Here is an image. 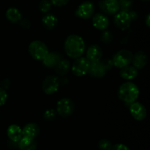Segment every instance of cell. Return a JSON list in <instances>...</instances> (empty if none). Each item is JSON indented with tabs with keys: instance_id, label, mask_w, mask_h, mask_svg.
<instances>
[{
	"instance_id": "cell-1",
	"label": "cell",
	"mask_w": 150,
	"mask_h": 150,
	"mask_svg": "<svg viewBox=\"0 0 150 150\" xmlns=\"http://www.w3.org/2000/svg\"><path fill=\"white\" fill-rule=\"evenodd\" d=\"M64 50L67 55L71 58L81 57L85 50V44L83 38L77 35H69L64 42Z\"/></svg>"
},
{
	"instance_id": "cell-2",
	"label": "cell",
	"mask_w": 150,
	"mask_h": 150,
	"mask_svg": "<svg viewBox=\"0 0 150 150\" xmlns=\"http://www.w3.org/2000/svg\"><path fill=\"white\" fill-rule=\"evenodd\" d=\"M119 98L127 104H132L136 101L139 95V88L131 82L123 83L119 88Z\"/></svg>"
},
{
	"instance_id": "cell-3",
	"label": "cell",
	"mask_w": 150,
	"mask_h": 150,
	"mask_svg": "<svg viewBox=\"0 0 150 150\" xmlns=\"http://www.w3.org/2000/svg\"><path fill=\"white\" fill-rule=\"evenodd\" d=\"M112 66V60H106L104 61L99 60L95 63H91L88 73L90 76L94 77H103L106 74L107 71L111 69Z\"/></svg>"
},
{
	"instance_id": "cell-4",
	"label": "cell",
	"mask_w": 150,
	"mask_h": 150,
	"mask_svg": "<svg viewBox=\"0 0 150 150\" xmlns=\"http://www.w3.org/2000/svg\"><path fill=\"white\" fill-rule=\"evenodd\" d=\"M29 52L35 60H42L48 53V49L43 42L40 41H34L29 44Z\"/></svg>"
},
{
	"instance_id": "cell-5",
	"label": "cell",
	"mask_w": 150,
	"mask_h": 150,
	"mask_svg": "<svg viewBox=\"0 0 150 150\" xmlns=\"http://www.w3.org/2000/svg\"><path fill=\"white\" fill-rule=\"evenodd\" d=\"M133 54L129 50H120L116 53L112 60V63L117 68H122L127 66L130 64L133 60Z\"/></svg>"
},
{
	"instance_id": "cell-6",
	"label": "cell",
	"mask_w": 150,
	"mask_h": 150,
	"mask_svg": "<svg viewBox=\"0 0 150 150\" xmlns=\"http://www.w3.org/2000/svg\"><path fill=\"white\" fill-rule=\"evenodd\" d=\"M74 102L69 98H62L57 102V113L63 118L71 116L74 112Z\"/></svg>"
},
{
	"instance_id": "cell-7",
	"label": "cell",
	"mask_w": 150,
	"mask_h": 150,
	"mask_svg": "<svg viewBox=\"0 0 150 150\" xmlns=\"http://www.w3.org/2000/svg\"><path fill=\"white\" fill-rule=\"evenodd\" d=\"M90 63L86 57H80L76 58L72 66V71L77 76H84L89 71Z\"/></svg>"
},
{
	"instance_id": "cell-8",
	"label": "cell",
	"mask_w": 150,
	"mask_h": 150,
	"mask_svg": "<svg viewBox=\"0 0 150 150\" xmlns=\"http://www.w3.org/2000/svg\"><path fill=\"white\" fill-rule=\"evenodd\" d=\"M59 87V79L57 76L49 75L42 82V90L46 94H53L57 92Z\"/></svg>"
},
{
	"instance_id": "cell-9",
	"label": "cell",
	"mask_w": 150,
	"mask_h": 150,
	"mask_svg": "<svg viewBox=\"0 0 150 150\" xmlns=\"http://www.w3.org/2000/svg\"><path fill=\"white\" fill-rule=\"evenodd\" d=\"M95 7L91 1H83L76 10V16L82 19H90L94 14Z\"/></svg>"
},
{
	"instance_id": "cell-10",
	"label": "cell",
	"mask_w": 150,
	"mask_h": 150,
	"mask_svg": "<svg viewBox=\"0 0 150 150\" xmlns=\"http://www.w3.org/2000/svg\"><path fill=\"white\" fill-rule=\"evenodd\" d=\"M131 18L128 12L120 11L115 15L114 19L116 26L121 30H126L128 29L131 24Z\"/></svg>"
},
{
	"instance_id": "cell-11",
	"label": "cell",
	"mask_w": 150,
	"mask_h": 150,
	"mask_svg": "<svg viewBox=\"0 0 150 150\" xmlns=\"http://www.w3.org/2000/svg\"><path fill=\"white\" fill-rule=\"evenodd\" d=\"M99 7L103 13L109 15L115 14L120 9L119 1L116 0H101Z\"/></svg>"
},
{
	"instance_id": "cell-12",
	"label": "cell",
	"mask_w": 150,
	"mask_h": 150,
	"mask_svg": "<svg viewBox=\"0 0 150 150\" xmlns=\"http://www.w3.org/2000/svg\"><path fill=\"white\" fill-rule=\"evenodd\" d=\"M130 111L131 116L136 120L142 121L146 117V109L144 104L140 102H133L130 104Z\"/></svg>"
},
{
	"instance_id": "cell-13",
	"label": "cell",
	"mask_w": 150,
	"mask_h": 150,
	"mask_svg": "<svg viewBox=\"0 0 150 150\" xmlns=\"http://www.w3.org/2000/svg\"><path fill=\"white\" fill-rule=\"evenodd\" d=\"M103 56V51L100 47L98 45H92L89 46L86 51V58L90 63H95L101 60Z\"/></svg>"
},
{
	"instance_id": "cell-14",
	"label": "cell",
	"mask_w": 150,
	"mask_h": 150,
	"mask_svg": "<svg viewBox=\"0 0 150 150\" xmlns=\"http://www.w3.org/2000/svg\"><path fill=\"white\" fill-rule=\"evenodd\" d=\"M92 24L96 29L104 30L109 26V20L105 15L102 13H97L92 18Z\"/></svg>"
},
{
	"instance_id": "cell-15",
	"label": "cell",
	"mask_w": 150,
	"mask_h": 150,
	"mask_svg": "<svg viewBox=\"0 0 150 150\" xmlns=\"http://www.w3.org/2000/svg\"><path fill=\"white\" fill-rule=\"evenodd\" d=\"M40 133V128L36 124L29 123L26 124L22 129L23 137L35 139Z\"/></svg>"
},
{
	"instance_id": "cell-16",
	"label": "cell",
	"mask_w": 150,
	"mask_h": 150,
	"mask_svg": "<svg viewBox=\"0 0 150 150\" xmlns=\"http://www.w3.org/2000/svg\"><path fill=\"white\" fill-rule=\"evenodd\" d=\"M61 60V56L57 52H48L43 60L42 63L48 68H55Z\"/></svg>"
},
{
	"instance_id": "cell-17",
	"label": "cell",
	"mask_w": 150,
	"mask_h": 150,
	"mask_svg": "<svg viewBox=\"0 0 150 150\" xmlns=\"http://www.w3.org/2000/svg\"><path fill=\"white\" fill-rule=\"evenodd\" d=\"M7 136L9 137L10 140L13 142L18 143L21 138L23 137L22 135V129L18 125L12 124L7 129Z\"/></svg>"
},
{
	"instance_id": "cell-18",
	"label": "cell",
	"mask_w": 150,
	"mask_h": 150,
	"mask_svg": "<svg viewBox=\"0 0 150 150\" xmlns=\"http://www.w3.org/2000/svg\"><path fill=\"white\" fill-rule=\"evenodd\" d=\"M147 56L144 51H140L136 53L134 56H133V66L137 69H141L144 67L147 63Z\"/></svg>"
},
{
	"instance_id": "cell-19",
	"label": "cell",
	"mask_w": 150,
	"mask_h": 150,
	"mask_svg": "<svg viewBox=\"0 0 150 150\" xmlns=\"http://www.w3.org/2000/svg\"><path fill=\"white\" fill-rule=\"evenodd\" d=\"M120 76L125 79L130 80L136 78L138 75V69H136L134 66H127L122 68L120 72Z\"/></svg>"
},
{
	"instance_id": "cell-20",
	"label": "cell",
	"mask_w": 150,
	"mask_h": 150,
	"mask_svg": "<svg viewBox=\"0 0 150 150\" xmlns=\"http://www.w3.org/2000/svg\"><path fill=\"white\" fill-rule=\"evenodd\" d=\"M18 146L21 150H36L37 143L32 138L22 137L18 142Z\"/></svg>"
},
{
	"instance_id": "cell-21",
	"label": "cell",
	"mask_w": 150,
	"mask_h": 150,
	"mask_svg": "<svg viewBox=\"0 0 150 150\" xmlns=\"http://www.w3.org/2000/svg\"><path fill=\"white\" fill-rule=\"evenodd\" d=\"M6 17L12 23H16L21 20V13L16 7H10L6 12Z\"/></svg>"
},
{
	"instance_id": "cell-22",
	"label": "cell",
	"mask_w": 150,
	"mask_h": 150,
	"mask_svg": "<svg viewBox=\"0 0 150 150\" xmlns=\"http://www.w3.org/2000/svg\"><path fill=\"white\" fill-rule=\"evenodd\" d=\"M43 26L48 29H53L56 27L57 24V18L54 15L47 14L43 16L42 19Z\"/></svg>"
},
{
	"instance_id": "cell-23",
	"label": "cell",
	"mask_w": 150,
	"mask_h": 150,
	"mask_svg": "<svg viewBox=\"0 0 150 150\" xmlns=\"http://www.w3.org/2000/svg\"><path fill=\"white\" fill-rule=\"evenodd\" d=\"M70 62L67 60H60L59 62L58 63V64L56 66V72L60 76H64V75L67 74L69 71V69H70Z\"/></svg>"
},
{
	"instance_id": "cell-24",
	"label": "cell",
	"mask_w": 150,
	"mask_h": 150,
	"mask_svg": "<svg viewBox=\"0 0 150 150\" xmlns=\"http://www.w3.org/2000/svg\"><path fill=\"white\" fill-rule=\"evenodd\" d=\"M118 1L120 8L122 9V11L128 12L133 4V0H119Z\"/></svg>"
},
{
	"instance_id": "cell-25",
	"label": "cell",
	"mask_w": 150,
	"mask_h": 150,
	"mask_svg": "<svg viewBox=\"0 0 150 150\" xmlns=\"http://www.w3.org/2000/svg\"><path fill=\"white\" fill-rule=\"evenodd\" d=\"M98 147L100 150H111L112 144L108 140L102 139L98 143Z\"/></svg>"
},
{
	"instance_id": "cell-26",
	"label": "cell",
	"mask_w": 150,
	"mask_h": 150,
	"mask_svg": "<svg viewBox=\"0 0 150 150\" xmlns=\"http://www.w3.org/2000/svg\"><path fill=\"white\" fill-rule=\"evenodd\" d=\"M51 4L48 0H42L39 3V9L42 13H47L50 10Z\"/></svg>"
},
{
	"instance_id": "cell-27",
	"label": "cell",
	"mask_w": 150,
	"mask_h": 150,
	"mask_svg": "<svg viewBox=\"0 0 150 150\" xmlns=\"http://www.w3.org/2000/svg\"><path fill=\"white\" fill-rule=\"evenodd\" d=\"M113 40V35L111 32L106 31L104 32L101 35V41H103L105 43H110Z\"/></svg>"
},
{
	"instance_id": "cell-28",
	"label": "cell",
	"mask_w": 150,
	"mask_h": 150,
	"mask_svg": "<svg viewBox=\"0 0 150 150\" xmlns=\"http://www.w3.org/2000/svg\"><path fill=\"white\" fill-rule=\"evenodd\" d=\"M7 99V94L6 91L2 88H0V105H4Z\"/></svg>"
},
{
	"instance_id": "cell-29",
	"label": "cell",
	"mask_w": 150,
	"mask_h": 150,
	"mask_svg": "<svg viewBox=\"0 0 150 150\" xmlns=\"http://www.w3.org/2000/svg\"><path fill=\"white\" fill-rule=\"evenodd\" d=\"M55 111L53 109H51V110H47L45 112V113H44V117L47 120H53L55 118Z\"/></svg>"
},
{
	"instance_id": "cell-30",
	"label": "cell",
	"mask_w": 150,
	"mask_h": 150,
	"mask_svg": "<svg viewBox=\"0 0 150 150\" xmlns=\"http://www.w3.org/2000/svg\"><path fill=\"white\" fill-rule=\"evenodd\" d=\"M69 0H51V3L57 7H63L68 3Z\"/></svg>"
},
{
	"instance_id": "cell-31",
	"label": "cell",
	"mask_w": 150,
	"mask_h": 150,
	"mask_svg": "<svg viewBox=\"0 0 150 150\" xmlns=\"http://www.w3.org/2000/svg\"><path fill=\"white\" fill-rule=\"evenodd\" d=\"M111 150H130V149L127 146L122 144H117L116 145L112 146V148Z\"/></svg>"
},
{
	"instance_id": "cell-32",
	"label": "cell",
	"mask_w": 150,
	"mask_h": 150,
	"mask_svg": "<svg viewBox=\"0 0 150 150\" xmlns=\"http://www.w3.org/2000/svg\"><path fill=\"white\" fill-rule=\"evenodd\" d=\"M21 26H23V27L28 28V27H29V26H30L31 24H30V22L29 21L23 20V21H22L21 23Z\"/></svg>"
},
{
	"instance_id": "cell-33",
	"label": "cell",
	"mask_w": 150,
	"mask_h": 150,
	"mask_svg": "<svg viewBox=\"0 0 150 150\" xmlns=\"http://www.w3.org/2000/svg\"><path fill=\"white\" fill-rule=\"evenodd\" d=\"M146 24L148 27H149L150 26V15L149 14H148L146 18Z\"/></svg>"
},
{
	"instance_id": "cell-34",
	"label": "cell",
	"mask_w": 150,
	"mask_h": 150,
	"mask_svg": "<svg viewBox=\"0 0 150 150\" xmlns=\"http://www.w3.org/2000/svg\"><path fill=\"white\" fill-rule=\"evenodd\" d=\"M142 1H149V0H142Z\"/></svg>"
},
{
	"instance_id": "cell-35",
	"label": "cell",
	"mask_w": 150,
	"mask_h": 150,
	"mask_svg": "<svg viewBox=\"0 0 150 150\" xmlns=\"http://www.w3.org/2000/svg\"><path fill=\"white\" fill-rule=\"evenodd\" d=\"M116 1H119V0H116Z\"/></svg>"
}]
</instances>
